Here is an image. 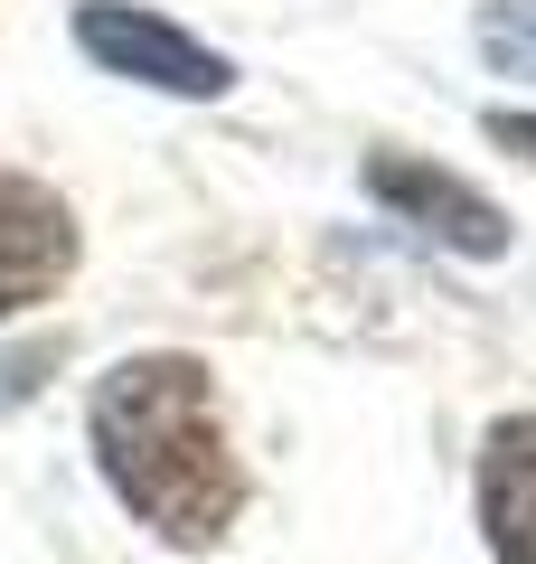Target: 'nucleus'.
I'll return each instance as SVG.
<instances>
[{
	"instance_id": "obj_3",
	"label": "nucleus",
	"mask_w": 536,
	"mask_h": 564,
	"mask_svg": "<svg viewBox=\"0 0 536 564\" xmlns=\"http://www.w3.org/2000/svg\"><path fill=\"white\" fill-rule=\"evenodd\" d=\"M367 198L396 207L405 226H424V236L452 245V254H480V263L508 254V217H499L471 180H452V170H433V161H396V151H377V161H367Z\"/></svg>"
},
{
	"instance_id": "obj_7",
	"label": "nucleus",
	"mask_w": 536,
	"mask_h": 564,
	"mask_svg": "<svg viewBox=\"0 0 536 564\" xmlns=\"http://www.w3.org/2000/svg\"><path fill=\"white\" fill-rule=\"evenodd\" d=\"M490 141L517 151V161H536V113H490Z\"/></svg>"
},
{
	"instance_id": "obj_6",
	"label": "nucleus",
	"mask_w": 536,
	"mask_h": 564,
	"mask_svg": "<svg viewBox=\"0 0 536 564\" xmlns=\"http://www.w3.org/2000/svg\"><path fill=\"white\" fill-rule=\"evenodd\" d=\"M480 57L499 76H536V0H490L480 10Z\"/></svg>"
},
{
	"instance_id": "obj_1",
	"label": "nucleus",
	"mask_w": 536,
	"mask_h": 564,
	"mask_svg": "<svg viewBox=\"0 0 536 564\" xmlns=\"http://www.w3.org/2000/svg\"><path fill=\"white\" fill-rule=\"evenodd\" d=\"M95 462L122 489V508L170 545H217L245 508V470L217 433L207 367L179 348L122 358L95 386Z\"/></svg>"
},
{
	"instance_id": "obj_5",
	"label": "nucleus",
	"mask_w": 536,
	"mask_h": 564,
	"mask_svg": "<svg viewBox=\"0 0 536 564\" xmlns=\"http://www.w3.org/2000/svg\"><path fill=\"white\" fill-rule=\"evenodd\" d=\"M480 527L499 564H536V414H508L480 452Z\"/></svg>"
},
{
	"instance_id": "obj_2",
	"label": "nucleus",
	"mask_w": 536,
	"mask_h": 564,
	"mask_svg": "<svg viewBox=\"0 0 536 564\" xmlns=\"http://www.w3.org/2000/svg\"><path fill=\"white\" fill-rule=\"evenodd\" d=\"M76 47L104 66V76H132V85H160V95H189V104H217L236 85V66L217 47H199L189 29L151 20V10H122V0H85L76 10Z\"/></svg>"
},
{
	"instance_id": "obj_4",
	"label": "nucleus",
	"mask_w": 536,
	"mask_h": 564,
	"mask_svg": "<svg viewBox=\"0 0 536 564\" xmlns=\"http://www.w3.org/2000/svg\"><path fill=\"white\" fill-rule=\"evenodd\" d=\"M76 263V217H66L57 188L20 180V170H0V321L29 302H47Z\"/></svg>"
}]
</instances>
